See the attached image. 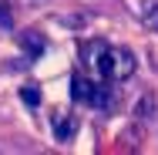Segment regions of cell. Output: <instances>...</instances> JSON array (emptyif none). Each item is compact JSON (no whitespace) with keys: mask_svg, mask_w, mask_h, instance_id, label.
Instances as JSON below:
<instances>
[{"mask_svg":"<svg viewBox=\"0 0 158 155\" xmlns=\"http://www.w3.org/2000/svg\"><path fill=\"white\" fill-rule=\"evenodd\" d=\"M141 20H145L148 27H155V31H158V0H145V7H141Z\"/></svg>","mask_w":158,"mask_h":155,"instance_id":"8992f818","label":"cell"},{"mask_svg":"<svg viewBox=\"0 0 158 155\" xmlns=\"http://www.w3.org/2000/svg\"><path fill=\"white\" fill-rule=\"evenodd\" d=\"M135 115H138V118H155V115H158V101L152 98V94H145V98L138 101V108H135Z\"/></svg>","mask_w":158,"mask_h":155,"instance_id":"5b68a950","label":"cell"},{"mask_svg":"<svg viewBox=\"0 0 158 155\" xmlns=\"http://www.w3.org/2000/svg\"><path fill=\"white\" fill-rule=\"evenodd\" d=\"M20 44H24L27 58H40V54H44V47H47V44H44V37H40L37 31H24V34H20Z\"/></svg>","mask_w":158,"mask_h":155,"instance_id":"277c9868","label":"cell"},{"mask_svg":"<svg viewBox=\"0 0 158 155\" xmlns=\"http://www.w3.org/2000/svg\"><path fill=\"white\" fill-rule=\"evenodd\" d=\"M84 64L101 81H128L138 67L135 54L128 47H111V44H101V41L84 44Z\"/></svg>","mask_w":158,"mask_h":155,"instance_id":"6da1fadb","label":"cell"},{"mask_svg":"<svg viewBox=\"0 0 158 155\" xmlns=\"http://www.w3.org/2000/svg\"><path fill=\"white\" fill-rule=\"evenodd\" d=\"M51 122H54V135H57V142H67V138L77 131V122H74L71 115H64V111H54Z\"/></svg>","mask_w":158,"mask_h":155,"instance_id":"3957f363","label":"cell"},{"mask_svg":"<svg viewBox=\"0 0 158 155\" xmlns=\"http://www.w3.org/2000/svg\"><path fill=\"white\" fill-rule=\"evenodd\" d=\"M71 98L91 108H111V88H104L101 81H91L84 74H71Z\"/></svg>","mask_w":158,"mask_h":155,"instance_id":"7a4b0ae2","label":"cell"},{"mask_svg":"<svg viewBox=\"0 0 158 155\" xmlns=\"http://www.w3.org/2000/svg\"><path fill=\"white\" fill-rule=\"evenodd\" d=\"M20 98H24V101H27V105H31V108H37V105H40V91H37V88H34V84H27V88H24V91H20Z\"/></svg>","mask_w":158,"mask_h":155,"instance_id":"52a82bcc","label":"cell"}]
</instances>
